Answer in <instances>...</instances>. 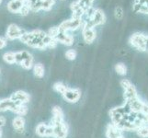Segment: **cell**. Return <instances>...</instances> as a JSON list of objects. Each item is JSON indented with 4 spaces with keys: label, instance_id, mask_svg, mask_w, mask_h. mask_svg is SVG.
I'll return each mask as SVG.
<instances>
[{
    "label": "cell",
    "instance_id": "1",
    "mask_svg": "<svg viewBox=\"0 0 148 138\" xmlns=\"http://www.w3.org/2000/svg\"><path fill=\"white\" fill-rule=\"evenodd\" d=\"M21 42L32 48L44 50L46 48H55L57 42L51 38L47 32L42 30H34L30 32H25L22 37L19 39Z\"/></svg>",
    "mask_w": 148,
    "mask_h": 138
},
{
    "label": "cell",
    "instance_id": "2",
    "mask_svg": "<svg viewBox=\"0 0 148 138\" xmlns=\"http://www.w3.org/2000/svg\"><path fill=\"white\" fill-rule=\"evenodd\" d=\"M16 63H18L24 69L29 70L33 66V57L27 51H19L15 53Z\"/></svg>",
    "mask_w": 148,
    "mask_h": 138
},
{
    "label": "cell",
    "instance_id": "3",
    "mask_svg": "<svg viewBox=\"0 0 148 138\" xmlns=\"http://www.w3.org/2000/svg\"><path fill=\"white\" fill-rule=\"evenodd\" d=\"M83 26V20L82 19H75L72 18L70 19L64 20L59 25V30L63 32H75Z\"/></svg>",
    "mask_w": 148,
    "mask_h": 138
},
{
    "label": "cell",
    "instance_id": "4",
    "mask_svg": "<svg viewBox=\"0 0 148 138\" xmlns=\"http://www.w3.org/2000/svg\"><path fill=\"white\" fill-rule=\"evenodd\" d=\"M105 22H106V16H105L104 11L100 8H97V9H95L93 16L91 17V19L88 20V21L83 23V25L90 27V28H95L96 26L102 25Z\"/></svg>",
    "mask_w": 148,
    "mask_h": 138
},
{
    "label": "cell",
    "instance_id": "5",
    "mask_svg": "<svg viewBox=\"0 0 148 138\" xmlns=\"http://www.w3.org/2000/svg\"><path fill=\"white\" fill-rule=\"evenodd\" d=\"M126 102L128 103L131 111L135 112V113L142 112V113L148 114V103L143 101L139 97H137V98L132 100L130 101H126Z\"/></svg>",
    "mask_w": 148,
    "mask_h": 138
},
{
    "label": "cell",
    "instance_id": "6",
    "mask_svg": "<svg viewBox=\"0 0 148 138\" xmlns=\"http://www.w3.org/2000/svg\"><path fill=\"white\" fill-rule=\"evenodd\" d=\"M121 85L124 90V99L126 101H130L138 97L135 87L132 85L129 80L122 79L121 81Z\"/></svg>",
    "mask_w": 148,
    "mask_h": 138
},
{
    "label": "cell",
    "instance_id": "7",
    "mask_svg": "<svg viewBox=\"0 0 148 138\" xmlns=\"http://www.w3.org/2000/svg\"><path fill=\"white\" fill-rule=\"evenodd\" d=\"M52 127L53 129V137L55 138H66L68 135V127L63 122H54L52 121Z\"/></svg>",
    "mask_w": 148,
    "mask_h": 138
},
{
    "label": "cell",
    "instance_id": "8",
    "mask_svg": "<svg viewBox=\"0 0 148 138\" xmlns=\"http://www.w3.org/2000/svg\"><path fill=\"white\" fill-rule=\"evenodd\" d=\"M129 43L132 47L135 48L136 50L141 51V52H145V34L140 33V32L134 33L130 37Z\"/></svg>",
    "mask_w": 148,
    "mask_h": 138
},
{
    "label": "cell",
    "instance_id": "9",
    "mask_svg": "<svg viewBox=\"0 0 148 138\" xmlns=\"http://www.w3.org/2000/svg\"><path fill=\"white\" fill-rule=\"evenodd\" d=\"M26 32V30L18 27L16 24H10L8 27L6 37L8 40H16V39H20L22 37V35Z\"/></svg>",
    "mask_w": 148,
    "mask_h": 138
},
{
    "label": "cell",
    "instance_id": "10",
    "mask_svg": "<svg viewBox=\"0 0 148 138\" xmlns=\"http://www.w3.org/2000/svg\"><path fill=\"white\" fill-rule=\"evenodd\" d=\"M21 104H18L17 102L13 101L11 99H4L0 100V111H13L16 113L18 107Z\"/></svg>",
    "mask_w": 148,
    "mask_h": 138
},
{
    "label": "cell",
    "instance_id": "11",
    "mask_svg": "<svg viewBox=\"0 0 148 138\" xmlns=\"http://www.w3.org/2000/svg\"><path fill=\"white\" fill-rule=\"evenodd\" d=\"M64 99L70 102V103H75L81 98V91L78 89H67L63 94Z\"/></svg>",
    "mask_w": 148,
    "mask_h": 138
},
{
    "label": "cell",
    "instance_id": "12",
    "mask_svg": "<svg viewBox=\"0 0 148 138\" xmlns=\"http://www.w3.org/2000/svg\"><path fill=\"white\" fill-rule=\"evenodd\" d=\"M82 34L84 41L88 44L92 43L97 38V32L94 28H90L88 26H85V25L82 26Z\"/></svg>",
    "mask_w": 148,
    "mask_h": 138
},
{
    "label": "cell",
    "instance_id": "13",
    "mask_svg": "<svg viewBox=\"0 0 148 138\" xmlns=\"http://www.w3.org/2000/svg\"><path fill=\"white\" fill-rule=\"evenodd\" d=\"M10 99H11L13 101L17 102V103H18V104H25V103L29 102L30 97L25 91L18 90V91L15 92V93H13L11 95V97H10Z\"/></svg>",
    "mask_w": 148,
    "mask_h": 138
},
{
    "label": "cell",
    "instance_id": "14",
    "mask_svg": "<svg viewBox=\"0 0 148 138\" xmlns=\"http://www.w3.org/2000/svg\"><path fill=\"white\" fill-rule=\"evenodd\" d=\"M58 43H62L66 46H71L74 44V37L67 32H59L58 35L54 38Z\"/></svg>",
    "mask_w": 148,
    "mask_h": 138
},
{
    "label": "cell",
    "instance_id": "15",
    "mask_svg": "<svg viewBox=\"0 0 148 138\" xmlns=\"http://www.w3.org/2000/svg\"><path fill=\"white\" fill-rule=\"evenodd\" d=\"M36 134L42 137L53 136V129L52 125H47L45 124H40L36 127Z\"/></svg>",
    "mask_w": 148,
    "mask_h": 138
},
{
    "label": "cell",
    "instance_id": "16",
    "mask_svg": "<svg viewBox=\"0 0 148 138\" xmlns=\"http://www.w3.org/2000/svg\"><path fill=\"white\" fill-rule=\"evenodd\" d=\"M122 135V131L119 129L115 124H110L107 127L106 136L107 138H118Z\"/></svg>",
    "mask_w": 148,
    "mask_h": 138
},
{
    "label": "cell",
    "instance_id": "17",
    "mask_svg": "<svg viewBox=\"0 0 148 138\" xmlns=\"http://www.w3.org/2000/svg\"><path fill=\"white\" fill-rule=\"evenodd\" d=\"M70 8H71V10H72V18L82 19L83 15L85 13V9L80 6L77 1L71 3Z\"/></svg>",
    "mask_w": 148,
    "mask_h": 138
},
{
    "label": "cell",
    "instance_id": "18",
    "mask_svg": "<svg viewBox=\"0 0 148 138\" xmlns=\"http://www.w3.org/2000/svg\"><path fill=\"white\" fill-rule=\"evenodd\" d=\"M12 125L14 127V129L16 130L17 133H21L24 132L25 129V120L22 116H17L12 122Z\"/></svg>",
    "mask_w": 148,
    "mask_h": 138
},
{
    "label": "cell",
    "instance_id": "19",
    "mask_svg": "<svg viewBox=\"0 0 148 138\" xmlns=\"http://www.w3.org/2000/svg\"><path fill=\"white\" fill-rule=\"evenodd\" d=\"M23 5L24 3L20 2L19 0H10L8 4V9L12 13H18Z\"/></svg>",
    "mask_w": 148,
    "mask_h": 138
},
{
    "label": "cell",
    "instance_id": "20",
    "mask_svg": "<svg viewBox=\"0 0 148 138\" xmlns=\"http://www.w3.org/2000/svg\"><path fill=\"white\" fill-rule=\"evenodd\" d=\"M52 113H53L52 121H54V122H63L64 121V112L59 106L53 107Z\"/></svg>",
    "mask_w": 148,
    "mask_h": 138
},
{
    "label": "cell",
    "instance_id": "21",
    "mask_svg": "<svg viewBox=\"0 0 148 138\" xmlns=\"http://www.w3.org/2000/svg\"><path fill=\"white\" fill-rule=\"evenodd\" d=\"M42 0H27V4L32 11L37 12L42 9Z\"/></svg>",
    "mask_w": 148,
    "mask_h": 138
},
{
    "label": "cell",
    "instance_id": "22",
    "mask_svg": "<svg viewBox=\"0 0 148 138\" xmlns=\"http://www.w3.org/2000/svg\"><path fill=\"white\" fill-rule=\"evenodd\" d=\"M33 73L34 76H37L39 78H43L44 73H45V69H44V66L42 64H36L34 65L33 66Z\"/></svg>",
    "mask_w": 148,
    "mask_h": 138
},
{
    "label": "cell",
    "instance_id": "23",
    "mask_svg": "<svg viewBox=\"0 0 148 138\" xmlns=\"http://www.w3.org/2000/svg\"><path fill=\"white\" fill-rule=\"evenodd\" d=\"M3 59L6 63L9 65H13L16 63V58H15V53L13 52H8L3 54Z\"/></svg>",
    "mask_w": 148,
    "mask_h": 138
},
{
    "label": "cell",
    "instance_id": "24",
    "mask_svg": "<svg viewBox=\"0 0 148 138\" xmlns=\"http://www.w3.org/2000/svg\"><path fill=\"white\" fill-rule=\"evenodd\" d=\"M136 134L142 138H148V125H143L136 129Z\"/></svg>",
    "mask_w": 148,
    "mask_h": 138
},
{
    "label": "cell",
    "instance_id": "25",
    "mask_svg": "<svg viewBox=\"0 0 148 138\" xmlns=\"http://www.w3.org/2000/svg\"><path fill=\"white\" fill-rule=\"evenodd\" d=\"M54 4H55V0H42V9L45 10V11H49V10L52 9Z\"/></svg>",
    "mask_w": 148,
    "mask_h": 138
},
{
    "label": "cell",
    "instance_id": "26",
    "mask_svg": "<svg viewBox=\"0 0 148 138\" xmlns=\"http://www.w3.org/2000/svg\"><path fill=\"white\" fill-rule=\"evenodd\" d=\"M68 89V87H66L64 84H63L62 82H56L54 85H53V89L56 91V92H58V93L60 94H64L65 90Z\"/></svg>",
    "mask_w": 148,
    "mask_h": 138
},
{
    "label": "cell",
    "instance_id": "27",
    "mask_svg": "<svg viewBox=\"0 0 148 138\" xmlns=\"http://www.w3.org/2000/svg\"><path fill=\"white\" fill-rule=\"evenodd\" d=\"M115 71L118 73L120 76H125L127 73V67L125 66L124 64L122 63H119L115 65Z\"/></svg>",
    "mask_w": 148,
    "mask_h": 138
},
{
    "label": "cell",
    "instance_id": "28",
    "mask_svg": "<svg viewBox=\"0 0 148 138\" xmlns=\"http://www.w3.org/2000/svg\"><path fill=\"white\" fill-rule=\"evenodd\" d=\"M94 1H95V0H77L78 4H79L80 6L82 7L85 10L92 7V5H93Z\"/></svg>",
    "mask_w": 148,
    "mask_h": 138
},
{
    "label": "cell",
    "instance_id": "29",
    "mask_svg": "<svg viewBox=\"0 0 148 138\" xmlns=\"http://www.w3.org/2000/svg\"><path fill=\"white\" fill-rule=\"evenodd\" d=\"M59 32H60V30H59V28H58V27H53V28H51V29L48 30L47 34L49 35V36H50L51 38L54 39V38L58 35Z\"/></svg>",
    "mask_w": 148,
    "mask_h": 138
},
{
    "label": "cell",
    "instance_id": "30",
    "mask_svg": "<svg viewBox=\"0 0 148 138\" xmlns=\"http://www.w3.org/2000/svg\"><path fill=\"white\" fill-rule=\"evenodd\" d=\"M29 11H30V8L29 7V5L27 3H25L23 6H22V8H20L18 13L21 15V16H27V15L29 13Z\"/></svg>",
    "mask_w": 148,
    "mask_h": 138
},
{
    "label": "cell",
    "instance_id": "31",
    "mask_svg": "<svg viewBox=\"0 0 148 138\" xmlns=\"http://www.w3.org/2000/svg\"><path fill=\"white\" fill-rule=\"evenodd\" d=\"M65 57L68 60H75L76 57V52L74 49H70L68 51H66L65 53Z\"/></svg>",
    "mask_w": 148,
    "mask_h": 138
},
{
    "label": "cell",
    "instance_id": "32",
    "mask_svg": "<svg viewBox=\"0 0 148 138\" xmlns=\"http://www.w3.org/2000/svg\"><path fill=\"white\" fill-rule=\"evenodd\" d=\"M114 15H115V18L117 19H121L122 18H123V9H122L121 7H117L115 8Z\"/></svg>",
    "mask_w": 148,
    "mask_h": 138
},
{
    "label": "cell",
    "instance_id": "33",
    "mask_svg": "<svg viewBox=\"0 0 148 138\" xmlns=\"http://www.w3.org/2000/svg\"><path fill=\"white\" fill-rule=\"evenodd\" d=\"M7 40L5 39V38H3V37H0V50L1 49H3V48H5L7 46Z\"/></svg>",
    "mask_w": 148,
    "mask_h": 138
},
{
    "label": "cell",
    "instance_id": "34",
    "mask_svg": "<svg viewBox=\"0 0 148 138\" xmlns=\"http://www.w3.org/2000/svg\"><path fill=\"white\" fill-rule=\"evenodd\" d=\"M6 124V118L4 116H0V128Z\"/></svg>",
    "mask_w": 148,
    "mask_h": 138
},
{
    "label": "cell",
    "instance_id": "35",
    "mask_svg": "<svg viewBox=\"0 0 148 138\" xmlns=\"http://www.w3.org/2000/svg\"><path fill=\"white\" fill-rule=\"evenodd\" d=\"M145 52H148V35H145Z\"/></svg>",
    "mask_w": 148,
    "mask_h": 138
},
{
    "label": "cell",
    "instance_id": "36",
    "mask_svg": "<svg viewBox=\"0 0 148 138\" xmlns=\"http://www.w3.org/2000/svg\"><path fill=\"white\" fill-rule=\"evenodd\" d=\"M19 1H20V2H22V3H24V4H25V3H27V0H19Z\"/></svg>",
    "mask_w": 148,
    "mask_h": 138
},
{
    "label": "cell",
    "instance_id": "37",
    "mask_svg": "<svg viewBox=\"0 0 148 138\" xmlns=\"http://www.w3.org/2000/svg\"><path fill=\"white\" fill-rule=\"evenodd\" d=\"M1 135H2V132H1V130H0V137H1Z\"/></svg>",
    "mask_w": 148,
    "mask_h": 138
},
{
    "label": "cell",
    "instance_id": "38",
    "mask_svg": "<svg viewBox=\"0 0 148 138\" xmlns=\"http://www.w3.org/2000/svg\"><path fill=\"white\" fill-rule=\"evenodd\" d=\"M118 138H124V137H123V135H121V136H120V137H118Z\"/></svg>",
    "mask_w": 148,
    "mask_h": 138
},
{
    "label": "cell",
    "instance_id": "39",
    "mask_svg": "<svg viewBox=\"0 0 148 138\" xmlns=\"http://www.w3.org/2000/svg\"><path fill=\"white\" fill-rule=\"evenodd\" d=\"M2 3V0H0V4H1Z\"/></svg>",
    "mask_w": 148,
    "mask_h": 138
},
{
    "label": "cell",
    "instance_id": "40",
    "mask_svg": "<svg viewBox=\"0 0 148 138\" xmlns=\"http://www.w3.org/2000/svg\"><path fill=\"white\" fill-rule=\"evenodd\" d=\"M62 1H64V0H62Z\"/></svg>",
    "mask_w": 148,
    "mask_h": 138
}]
</instances>
